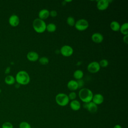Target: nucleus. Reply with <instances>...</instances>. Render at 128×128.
I'll list each match as a JSON object with an SVG mask.
<instances>
[{
	"instance_id": "1",
	"label": "nucleus",
	"mask_w": 128,
	"mask_h": 128,
	"mask_svg": "<svg viewBox=\"0 0 128 128\" xmlns=\"http://www.w3.org/2000/svg\"><path fill=\"white\" fill-rule=\"evenodd\" d=\"M15 78L16 82L20 85H27L30 82V76L28 74L25 70L18 72Z\"/></svg>"
},
{
	"instance_id": "2",
	"label": "nucleus",
	"mask_w": 128,
	"mask_h": 128,
	"mask_svg": "<svg viewBox=\"0 0 128 128\" xmlns=\"http://www.w3.org/2000/svg\"><path fill=\"white\" fill-rule=\"evenodd\" d=\"M93 96L92 91L88 88H82L78 92L79 98L84 103L92 102Z\"/></svg>"
},
{
	"instance_id": "3",
	"label": "nucleus",
	"mask_w": 128,
	"mask_h": 128,
	"mask_svg": "<svg viewBox=\"0 0 128 128\" xmlns=\"http://www.w3.org/2000/svg\"><path fill=\"white\" fill-rule=\"evenodd\" d=\"M46 23L38 18L34 19L32 22V27L36 32L39 34L44 32L46 30Z\"/></svg>"
},
{
	"instance_id": "4",
	"label": "nucleus",
	"mask_w": 128,
	"mask_h": 128,
	"mask_svg": "<svg viewBox=\"0 0 128 128\" xmlns=\"http://www.w3.org/2000/svg\"><path fill=\"white\" fill-rule=\"evenodd\" d=\"M55 100L56 104L61 106H65L70 102L68 96L64 93H59L56 95Z\"/></svg>"
},
{
	"instance_id": "5",
	"label": "nucleus",
	"mask_w": 128,
	"mask_h": 128,
	"mask_svg": "<svg viewBox=\"0 0 128 128\" xmlns=\"http://www.w3.org/2000/svg\"><path fill=\"white\" fill-rule=\"evenodd\" d=\"M74 26L78 30L84 31L88 28L89 24L88 21L86 19L80 18L76 22Z\"/></svg>"
},
{
	"instance_id": "6",
	"label": "nucleus",
	"mask_w": 128,
	"mask_h": 128,
	"mask_svg": "<svg viewBox=\"0 0 128 128\" xmlns=\"http://www.w3.org/2000/svg\"><path fill=\"white\" fill-rule=\"evenodd\" d=\"M60 52L64 56L68 57L72 55L74 53V50L70 46L64 45L61 47Z\"/></svg>"
},
{
	"instance_id": "7",
	"label": "nucleus",
	"mask_w": 128,
	"mask_h": 128,
	"mask_svg": "<svg viewBox=\"0 0 128 128\" xmlns=\"http://www.w3.org/2000/svg\"><path fill=\"white\" fill-rule=\"evenodd\" d=\"M100 67L98 62L94 61L92 62L87 66L88 70L92 74H95L98 72L100 70Z\"/></svg>"
},
{
	"instance_id": "8",
	"label": "nucleus",
	"mask_w": 128,
	"mask_h": 128,
	"mask_svg": "<svg viewBox=\"0 0 128 128\" xmlns=\"http://www.w3.org/2000/svg\"><path fill=\"white\" fill-rule=\"evenodd\" d=\"M83 107L91 113H94L98 110V106L92 101L88 103H84Z\"/></svg>"
},
{
	"instance_id": "9",
	"label": "nucleus",
	"mask_w": 128,
	"mask_h": 128,
	"mask_svg": "<svg viewBox=\"0 0 128 128\" xmlns=\"http://www.w3.org/2000/svg\"><path fill=\"white\" fill-rule=\"evenodd\" d=\"M8 22L10 26L13 27H16L19 24L20 20L18 16L15 14H14L11 15L9 17Z\"/></svg>"
},
{
	"instance_id": "10",
	"label": "nucleus",
	"mask_w": 128,
	"mask_h": 128,
	"mask_svg": "<svg viewBox=\"0 0 128 128\" xmlns=\"http://www.w3.org/2000/svg\"><path fill=\"white\" fill-rule=\"evenodd\" d=\"M109 2L108 0H100L96 4V7L100 10H104L108 8L109 6Z\"/></svg>"
},
{
	"instance_id": "11",
	"label": "nucleus",
	"mask_w": 128,
	"mask_h": 128,
	"mask_svg": "<svg viewBox=\"0 0 128 128\" xmlns=\"http://www.w3.org/2000/svg\"><path fill=\"white\" fill-rule=\"evenodd\" d=\"M27 59L32 62H34L38 60L39 59V55L38 54L34 51L29 52L26 54Z\"/></svg>"
},
{
	"instance_id": "12",
	"label": "nucleus",
	"mask_w": 128,
	"mask_h": 128,
	"mask_svg": "<svg viewBox=\"0 0 128 128\" xmlns=\"http://www.w3.org/2000/svg\"><path fill=\"white\" fill-rule=\"evenodd\" d=\"M92 101L97 106L100 105L104 102V97L100 94H94Z\"/></svg>"
},
{
	"instance_id": "13",
	"label": "nucleus",
	"mask_w": 128,
	"mask_h": 128,
	"mask_svg": "<svg viewBox=\"0 0 128 128\" xmlns=\"http://www.w3.org/2000/svg\"><path fill=\"white\" fill-rule=\"evenodd\" d=\"M92 42L96 44H100L104 40V36L100 32H95L91 36Z\"/></svg>"
},
{
	"instance_id": "14",
	"label": "nucleus",
	"mask_w": 128,
	"mask_h": 128,
	"mask_svg": "<svg viewBox=\"0 0 128 128\" xmlns=\"http://www.w3.org/2000/svg\"><path fill=\"white\" fill-rule=\"evenodd\" d=\"M67 87L72 92L78 90V86L77 81L73 80H69L67 84Z\"/></svg>"
},
{
	"instance_id": "15",
	"label": "nucleus",
	"mask_w": 128,
	"mask_h": 128,
	"mask_svg": "<svg viewBox=\"0 0 128 128\" xmlns=\"http://www.w3.org/2000/svg\"><path fill=\"white\" fill-rule=\"evenodd\" d=\"M70 108L74 111L78 110L81 107V104L78 100H72L70 103Z\"/></svg>"
},
{
	"instance_id": "16",
	"label": "nucleus",
	"mask_w": 128,
	"mask_h": 128,
	"mask_svg": "<svg viewBox=\"0 0 128 128\" xmlns=\"http://www.w3.org/2000/svg\"><path fill=\"white\" fill-rule=\"evenodd\" d=\"M50 16V11L47 9H42L40 10L38 14V18L44 20L48 18Z\"/></svg>"
},
{
	"instance_id": "17",
	"label": "nucleus",
	"mask_w": 128,
	"mask_h": 128,
	"mask_svg": "<svg viewBox=\"0 0 128 128\" xmlns=\"http://www.w3.org/2000/svg\"><path fill=\"white\" fill-rule=\"evenodd\" d=\"M4 82L8 85H12L16 82L15 78L12 75L6 76L4 80Z\"/></svg>"
},
{
	"instance_id": "18",
	"label": "nucleus",
	"mask_w": 128,
	"mask_h": 128,
	"mask_svg": "<svg viewBox=\"0 0 128 128\" xmlns=\"http://www.w3.org/2000/svg\"><path fill=\"white\" fill-rule=\"evenodd\" d=\"M120 25L116 21H112L110 24V28L111 30L114 32H118L120 30Z\"/></svg>"
},
{
	"instance_id": "19",
	"label": "nucleus",
	"mask_w": 128,
	"mask_h": 128,
	"mask_svg": "<svg viewBox=\"0 0 128 128\" xmlns=\"http://www.w3.org/2000/svg\"><path fill=\"white\" fill-rule=\"evenodd\" d=\"M120 32L124 36L128 35V23L124 22L120 26Z\"/></svg>"
},
{
	"instance_id": "20",
	"label": "nucleus",
	"mask_w": 128,
	"mask_h": 128,
	"mask_svg": "<svg viewBox=\"0 0 128 128\" xmlns=\"http://www.w3.org/2000/svg\"><path fill=\"white\" fill-rule=\"evenodd\" d=\"M73 76L76 80H81L84 76V72L80 70H76L74 72Z\"/></svg>"
},
{
	"instance_id": "21",
	"label": "nucleus",
	"mask_w": 128,
	"mask_h": 128,
	"mask_svg": "<svg viewBox=\"0 0 128 128\" xmlns=\"http://www.w3.org/2000/svg\"><path fill=\"white\" fill-rule=\"evenodd\" d=\"M56 30V26L54 23H50L46 26V30L49 32H54Z\"/></svg>"
},
{
	"instance_id": "22",
	"label": "nucleus",
	"mask_w": 128,
	"mask_h": 128,
	"mask_svg": "<svg viewBox=\"0 0 128 128\" xmlns=\"http://www.w3.org/2000/svg\"><path fill=\"white\" fill-rule=\"evenodd\" d=\"M75 22H76L75 20L72 16H69L67 18L66 23L68 26H74Z\"/></svg>"
},
{
	"instance_id": "23",
	"label": "nucleus",
	"mask_w": 128,
	"mask_h": 128,
	"mask_svg": "<svg viewBox=\"0 0 128 128\" xmlns=\"http://www.w3.org/2000/svg\"><path fill=\"white\" fill-rule=\"evenodd\" d=\"M39 62L42 65H46L49 62L48 58L46 56H42L38 59Z\"/></svg>"
},
{
	"instance_id": "24",
	"label": "nucleus",
	"mask_w": 128,
	"mask_h": 128,
	"mask_svg": "<svg viewBox=\"0 0 128 128\" xmlns=\"http://www.w3.org/2000/svg\"><path fill=\"white\" fill-rule=\"evenodd\" d=\"M19 128H32L30 124L26 122H22L19 124Z\"/></svg>"
},
{
	"instance_id": "25",
	"label": "nucleus",
	"mask_w": 128,
	"mask_h": 128,
	"mask_svg": "<svg viewBox=\"0 0 128 128\" xmlns=\"http://www.w3.org/2000/svg\"><path fill=\"white\" fill-rule=\"evenodd\" d=\"M100 67L106 68L108 65V62L106 59H102L98 62Z\"/></svg>"
},
{
	"instance_id": "26",
	"label": "nucleus",
	"mask_w": 128,
	"mask_h": 128,
	"mask_svg": "<svg viewBox=\"0 0 128 128\" xmlns=\"http://www.w3.org/2000/svg\"><path fill=\"white\" fill-rule=\"evenodd\" d=\"M2 128H14V126L11 122H6L2 124Z\"/></svg>"
},
{
	"instance_id": "27",
	"label": "nucleus",
	"mask_w": 128,
	"mask_h": 128,
	"mask_svg": "<svg viewBox=\"0 0 128 128\" xmlns=\"http://www.w3.org/2000/svg\"><path fill=\"white\" fill-rule=\"evenodd\" d=\"M68 96L69 100H76V94L74 92H70Z\"/></svg>"
},
{
	"instance_id": "28",
	"label": "nucleus",
	"mask_w": 128,
	"mask_h": 128,
	"mask_svg": "<svg viewBox=\"0 0 128 128\" xmlns=\"http://www.w3.org/2000/svg\"><path fill=\"white\" fill-rule=\"evenodd\" d=\"M57 14H58L57 12L55 10H52L50 12V16L52 18L56 17L57 16Z\"/></svg>"
},
{
	"instance_id": "29",
	"label": "nucleus",
	"mask_w": 128,
	"mask_h": 128,
	"mask_svg": "<svg viewBox=\"0 0 128 128\" xmlns=\"http://www.w3.org/2000/svg\"><path fill=\"white\" fill-rule=\"evenodd\" d=\"M76 81H77V82H78V88H82L84 84V80L82 79H81V80H78Z\"/></svg>"
},
{
	"instance_id": "30",
	"label": "nucleus",
	"mask_w": 128,
	"mask_h": 128,
	"mask_svg": "<svg viewBox=\"0 0 128 128\" xmlns=\"http://www.w3.org/2000/svg\"><path fill=\"white\" fill-rule=\"evenodd\" d=\"M123 42L126 44H128V34L124 36L123 37Z\"/></svg>"
},
{
	"instance_id": "31",
	"label": "nucleus",
	"mask_w": 128,
	"mask_h": 128,
	"mask_svg": "<svg viewBox=\"0 0 128 128\" xmlns=\"http://www.w3.org/2000/svg\"><path fill=\"white\" fill-rule=\"evenodd\" d=\"M113 128H122V126L120 124H116Z\"/></svg>"
}]
</instances>
